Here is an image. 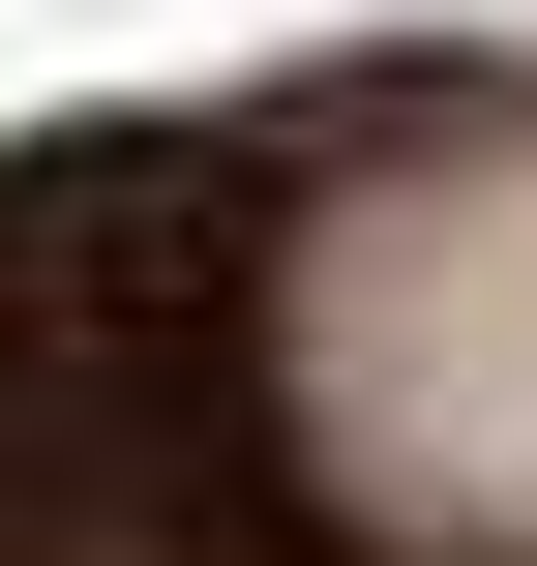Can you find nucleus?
<instances>
[{
    "label": "nucleus",
    "mask_w": 537,
    "mask_h": 566,
    "mask_svg": "<svg viewBox=\"0 0 537 566\" xmlns=\"http://www.w3.org/2000/svg\"><path fill=\"white\" fill-rule=\"evenodd\" d=\"M299 418L389 537L537 566V119L508 149H389L299 239Z\"/></svg>",
    "instance_id": "nucleus-1"
}]
</instances>
